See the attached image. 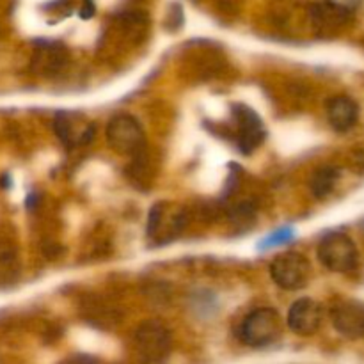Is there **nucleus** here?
<instances>
[{"instance_id":"nucleus-1","label":"nucleus","mask_w":364,"mask_h":364,"mask_svg":"<svg viewBox=\"0 0 364 364\" xmlns=\"http://www.w3.org/2000/svg\"><path fill=\"white\" fill-rule=\"evenodd\" d=\"M283 334V320L279 313L270 308H262L245 316L240 326V340L255 348L269 347Z\"/></svg>"},{"instance_id":"nucleus-2","label":"nucleus","mask_w":364,"mask_h":364,"mask_svg":"<svg viewBox=\"0 0 364 364\" xmlns=\"http://www.w3.org/2000/svg\"><path fill=\"white\" fill-rule=\"evenodd\" d=\"M318 259L331 272L345 274L358 267L359 252L350 237L345 233H329L320 242Z\"/></svg>"},{"instance_id":"nucleus-3","label":"nucleus","mask_w":364,"mask_h":364,"mask_svg":"<svg viewBox=\"0 0 364 364\" xmlns=\"http://www.w3.org/2000/svg\"><path fill=\"white\" fill-rule=\"evenodd\" d=\"M270 276L283 290H302L311 277V263L299 252H283L270 265Z\"/></svg>"},{"instance_id":"nucleus-4","label":"nucleus","mask_w":364,"mask_h":364,"mask_svg":"<svg viewBox=\"0 0 364 364\" xmlns=\"http://www.w3.org/2000/svg\"><path fill=\"white\" fill-rule=\"evenodd\" d=\"M107 141L121 155H139L144 151V132L135 117L119 114L107 124Z\"/></svg>"},{"instance_id":"nucleus-5","label":"nucleus","mask_w":364,"mask_h":364,"mask_svg":"<svg viewBox=\"0 0 364 364\" xmlns=\"http://www.w3.org/2000/svg\"><path fill=\"white\" fill-rule=\"evenodd\" d=\"M171 345V333L166 326L160 322H144L135 333V348L146 361H164L169 355Z\"/></svg>"},{"instance_id":"nucleus-6","label":"nucleus","mask_w":364,"mask_h":364,"mask_svg":"<svg viewBox=\"0 0 364 364\" xmlns=\"http://www.w3.org/2000/svg\"><path fill=\"white\" fill-rule=\"evenodd\" d=\"M53 130L57 137L66 148H77V146H85L95 137V124L85 119V116L78 112H68L60 110L55 114L53 119Z\"/></svg>"},{"instance_id":"nucleus-7","label":"nucleus","mask_w":364,"mask_h":364,"mask_svg":"<svg viewBox=\"0 0 364 364\" xmlns=\"http://www.w3.org/2000/svg\"><path fill=\"white\" fill-rule=\"evenodd\" d=\"M233 117L237 123V146L244 155L255 151L267 137L265 127H263L262 119L258 114L252 109L245 105H235L233 107Z\"/></svg>"},{"instance_id":"nucleus-8","label":"nucleus","mask_w":364,"mask_h":364,"mask_svg":"<svg viewBox=\"0 0 364 364\" xmlns=\"http://www.w3.org/2000/svg\"><path fill=\"white\" fill-rule=\"evenodd\" d=\"M323 322V309L313 299H299L288 313V326L301 336H311L320 329Z\"/></svg>"},{"instance_id":"nucleus-9","label":"nucleus","mask_w":364,"mask_h":364,"mask_svg":"<svg viewBox=\"0 0 364 364\" xmlns=\"http://www.w3.org/2000/svg\"><path fill=\"white\" fill-rule=\"evenodd\" d=\"M309 13H311L313 25H315L322 34H329V32H334L338 31V28L345 27L352 16L350 9H348L347 6L333 2V0L315 4Z\"/></svg>"},{"instance_id":"nucleus-10","label":"nucleus","mask_w":364,"mask_h":364,"mask_svg":"<svg viewBox=\"0 0 364 364\" xmlns=\"http://www.w3.org/2000/svg\"><path fill=\"white\" fill-rule=\"evenodd\" d=\"M333 323L347 338L364 336V308L355 302H343L333 309Z\"/></svg>"},{"instance_id":"nucleus-11","label":"nucleus","mask_w":364,"mask_h":364,"mask_svg":"<svg viewBox=\"0 0 364 364\" xmlns=\"http://www.w3.org/2000/svg\"><path fill=\"white\" fill-rule=\"evenodd\" d=\"M327 119L336 132H348L359 119V107L348 96H334L327 103Z\"/></svg>"},{"instance_id":"nucleus-12","label":"nucleus","mask_w":364,"mask_h":364,"mask_svg":"<svg viewBox=\"0 0 364 364\" xmlns=\"http://www.w3.org/2000/svg\"><path fill=\"white\" fill-rule=\"evenodd\" d=\"M338 180H340V171H338L336 167L333 166L320 167V169L311 176V181H309V187H311L313 196L318 199L327 198V196L334 191Z\"/></svg>"},{"instance_id":"nucleus-13","label":"nucleus","mask_w":364,"mask_h":364,"mask_svg":"<svg viewBox=\"0 0 364 364\" xmlns=\"http://www.w3.org/2000/svg\"><path fill=\"white\" fill-rule=\"evenodd\" d=\"M295 238V231L294 228H281V230L274 231V233H270L269 237L263 238L262 242H259V251H265V249H272V247H279V245H284L288 244V242H291Z\"/></svg>"},{"instance_id":"nucleus-14","label":"nucleus","mask_w":364,"mask_h":364,"mask_svg":"<svg viewBox=\"0 0 364 364\" xmlns=\"http://www.w3.org/2000/svg\"><path fill=\"white\" fill-rule=\"evenodd\" d=\"M363 231H364V224H363Z\"/></svg>"}]
</instances>
